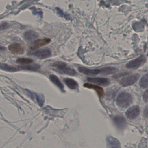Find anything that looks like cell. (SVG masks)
<instances>
[{"instance_id": "cell-2", "label": "cell", "mask_w": 148, "mask_h": 148, "mask_svg": "<svg viewBox=\"0 0 148 148\" xmlns=\"http://www.w3.org/2000/svg\"><path fill=\"white\" fill-rule=\"evenodd\" d=\"M133 98L130 94L122 92L118 95L116 99V103L120 107L126 108L132 103Z\"/></svg>"}, {"instance_id": "cell-24", "label": "cell", "mask_w": 148, "mask_h": 148, "mask_svg": "<svg viewBox=\"0 0 148 148\" xmlns=\"http://www.w3.org/2000/svg\"><path fill=\"white\" fill-rule=\"evenodd\" d=\"M5 48L4 47H3V46H0V50H3L5 49Z\"/></svg>"}, {"instance_id": "cell-17", "label": "cell", "mask_w": 148, "mask_h": 148, "mask_svg": "<svg viewBox=\"0 0 148 148\" xmlns=\"http://www.w3.org/2000/svg\"><path fill=\"white\" fill-rule=\"evenodd\" d=\"M24 36L26 40H31L37 38L38 36V34L34 31H28L25 33Z\"/></svg>"}, {"instance_id": "cell-21", "label": "cell", "mask_w": 148, "mask_h": 148, "mask_svg": "<svg viewBox=\"0 0 148 148\" xmlns=\"http://www.w3.org/2000/svg\"><path fill=\"white\" fill-rule=\"evenodd\" d=\"M33 62V61L32 59L27 58H19L16 61V63H18V64H22V65L30 64Z\"/></svg>"}, {"instance_id": "cell-22", "label": "cell", "mask_w": 148, "mask_h": 148, "mask_svg": "<svg viewBox=\"0 0 148 148\" xmlns=\"http://www.w3.org/2000/svg\"><path fill=\"white\" fill-rule=\"evenodd\" d=\"M143 99L144 101L148 102V89L144 92L143 95Z\"/></svg>"}, {"instance_id": "cell-13", "label": "cell", "mask_w": 148, "mask_h": 148, "mask_svg": "<svg viewBox=\"0 0 148 148\" xmlns=\"http://www.w3.org/2000/svg\"><path fill=\"white\" fill-rule=\"evenodd\" d=\"M84 87L88 89H92L95 90L96 92L100 97H102L104 94V91L103 89L95 84H91V83H86L84 84Z\"/></svg>"}, {"instance_id": "cell-18", "label": "cell", "mask_w": 148, "mask_h": 148, "mask_svg": "<svg viewBox=\"0 0 148 148\" xmlns=\"http://www.w3.org/2000/svg\"><path fill=\"white\" fill-rule=\"evenodd\" d=\"M117 71V69L115 68L112 67H105L101 70V73L103 75H108L114 74Z\"/></svg>"}, {"instance_id": "cell-5", "label": "cell", "mask_w": 148, "mask_h": 148, "mask_svg": "<svg viewBox=\"0 0 148 148\" xmlns=\"http://www.w3.org/2000/svg\"><path fill=\"white\" fill-rule=\"evenodd\" d=\"M8 48L13 54L21 55L24 53V48L20 43H12L9 45Z\"/></svg>"}, {"instance_id": "cell-15", "label": "cell", "mask_w": 148, "mask_h": 148, "mask_svg": "<svg viewBox=\"0 0 148 148\" xmlns=\"http://www.w3.org/2000/svg\"><path fill=\"white\" fill-rule=\"evenodd\" d=\"M64 82L67 87L71 89H75L78 87V83L73 79L71 78H66L64 79Z\"/></svg>"}, {"instance_id": "cell-16", "label": "cell", "mask_w": 148, "mask_h": 148, "mask_svg": "<svg viewBox=\"0 0 148 148\" xmlns=\"http://www.w3.org/2000/svg\"><path fill=\"white\" fill-rule=\"evenodd\" d=\"M0 69L8 72H14L18 71L19 68L16 67L6 64V63H0Z\"/></svg>"}, {"instance_id": "cell-12", "label": "cell", "mask_w": 148, "mask_h": 148, "mask_svg": "<svg viewBox=\"0 0 148 148\" xmlns=\"http://www.w3.org/2000/svg\"><path fill=\"white\" fill-rule=\"evenodd\" d=\"M107 148H121V143L117 139L108 136L107 138Z\"/></svg>"}, {"instance_id": "cell-8", "label": "cell", "mask_w": 148, "mask_h": 148, "mask_svg": "<svg viewBox=\"0 0 148 148\" xmlns=\"http://www.w3.org/2000/svg\"><path fill=\"white\" fill-rule=\"evenodd\" d=\"M140 114V108L138 106H134L129 109L126 113L128 118L130 120L137 118Z\"/></svg>"}, {"instance_id": "cell-9", "label": "cell", "mask_w": 148, "mask_h": 148, "mask_svg": "<svg viewBox=\"0 0 148 148\" xmlns=\"http://www.w3.org/2000/svg\"><path fill=\"white\" fill-rule=\"evenodd\" d=\"M34 56L41 59L49 58L52 55L51 50L49 48H43L39 50L34 53Z\"/></svg>"}, {"instance_id": "cell-23", "label": "cell", "mask_w": 148, "mask_h": 148, "mask_svg": "<svg viewBox=\"0 0 148 148\" xmlns=\"http://www.w3.org/2000/svg\"><path fill=\"white\" fill-rule=\"evenodd\" d=\"M144 116L146 118H148V108L144 110Z\"/></svg>"}, {"instance_id": "cell-1", "label": "cell", "mask_w": 148, "mask_h": 148, "mask_svg": "<svg viewBox=\"0 0 148 148\" xmlns=\"http://www.w3.org/2000/svg\"><path fill=\"white\" fill-rule=\"evenodd\" d=\"M54 70L60 73L68 75L74 76L77 74L75 69L69 66L65 62L58 61L54 63L52 65Z\"/></svg>"}, {"instance_id": "cell-4", "label": "cell", "mask_w": 148, "mask_h": 148, "mask_svg": "<svg viewBox=\"0 0 148 148\" xmlns=\"http://www.w3.org/2000/svg\"><path fill=\"white\" fill-rule=\"evenodd\" d=\"M140 75L138 74H135L130 76L124 77L120 81V83L124 87H128L134 84L139 79Z\"/></svg>"}, {"instance_id": "cell-14", "label": "cell", "mask_w": 148, "mask_h": 148, "mask_svg": "<svg viewBox=\"0 0 148 148\" xmlns=\"http://www.w3.org/2000/svg\"><path fill=\"white\" fill-rule=\"evenodd\" d=\"M49 79L50 81L57 86L62 91H63L64 90V86L62 83L60 81L59 78L55 75L52 74L49 76Z\"/></svg>"}, {"instance_id": "cell-11", "label": "cell", "mask_w": 148, "mask_h": 148, "mask_svg": "<svg viewBox=\"0 0 148 148\" xmlns=\"http://www.w3.org/2000/svg\"><path fill=\"white\" fill-rule=\"evenodd\" d=\"M78 71L83 74L88 76H95L101 73V70L96 69L87 68L84 67H78Z\"/></svg>"}, {"instance_id": "cell-7", "label": "cell", "mask_w": 148, "mask_h": 148, "mask_svg": "<svg viewBox=\"0 0 148 148\" xmlns=\"http://www.w3.org/2000/svg\"><path fill=\"white\" fill-rule=\"evenodd\" d=\"M114 123L119 129H123L127 127L126 119L122 116H116L113 117Z\"/></svg>"}, {"instance_id": "cell-20", "label": "cell", "mask_w": 148, "mask_h": 148, "mask_svg": "<svg viewBox=\"0 0 148 148\" xmlns=\"http://www.w3.org/2000/svg\"><path fill=\"white\" fill-rule=\"evenodd\" d=\"M19 70H36L40 68V66L38 65H31V66H24L18 67Z\"/></svg>"}, {"instance_id": "cell-19", "label": "cell", "mask_w": 148, "mask_h": 148, "mask_svg": "<svg viewBox=\"0 0 148 148\" xmlns=\"http://www.w3.org/2000/svg\"><path fill=\"white\" fill-rule=\"evenodd\" d=\"M141 87L145 89L148 87V73L143 76L140 82Z\"/></svg>"}, {"instance_id": "cell-10", "label": "cell", "mask_w": 148, "mask_h": 148, "mask_svg": "<svg viewBox=\"0 0 148 148\" xmlns=\"http://www.w3.org/2000/svg\"><path fill=\"white\" fill-rule=\"evenodd\" d=\"M88 81L90 82L95 83L97 85L106 87L109 85L110 81L109 79L105 78H88Z\"/></svg>"}, {"instance_id": "cell-3", "label": "cell", "mask_w": 148, "mask_h": 148, "mask_svg": "<svg viewBox=\"0 0 148 148\" xmlns=\"http://www.w3.org/2000/svg\"><path fill=\"white\" fill-rule=\"evenodd\" d=\"M146 57L144 55H140L138 58L130 61L126 65L127 68L136 69L142 66L146 61Z\"/></svg>"}, {"instance_id": "cell-6", "label": "cell", "mask_w": 148, "mask_h": 148, "mask_svg": "<svg viewBox=\"0 0 148 148\" xmlns=\"http://www.w3.org/2000/svg\"><path fill=\"white\" fill-rule=\"evenodd\" d=\"M51 41L49 38H45L43 39H38L35 41L30 46V48L31 50H34L48 44Z\"/></svg>"}]
</instances>
